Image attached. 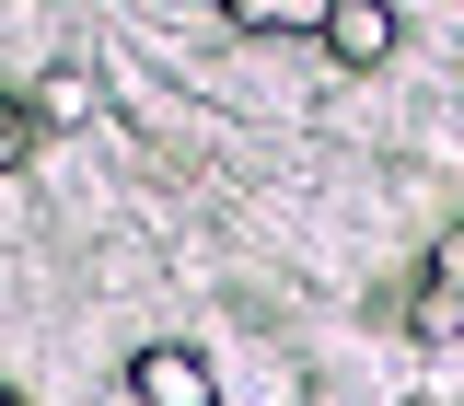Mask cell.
<instances>
[{"label": "cell", "instance_id": "cell-1", "mask_svg": "<svg viewBox=\"0 0 464 406\" xmlns=\"http://www.w3.org/2000/svg\"><path fill=\"white\" fill-rule=\"evenodd\" d=\"M128 395L140 406H221V383H209V360H198V348H140V360H128Z\"/></svg>", "mask_w": 464, "mask_h": 406}, {"label": "cell", "instance_id": "cell-2", "mask_svg": "<svg viewBox=\"0 0 464 406\" xmlns=\"http://www.w3.org/2000/svg\"><path fill=\"white\" fill-rule=\"evenodd\" d=\"M395 0H337V12H325V58H337V70H383V58H395Z\"/></svg>", "mask_w": 464, "mask_h": 406}, {"label": "cell", "instance_id": "cell-3", "mask_svg": "<svg viewBox=\"0 0 464 406\" xmlns=\"http://www.w3.org/2000/svg\"><path fill=\"white\" fill-rule=\"evenodd\" d=\"M232 35H325V12L337 0H221Z\"/></svg>", "mask_w": 464, "mask_h": 406}, {"label": "cell", "instance_id": "cell-4", "mask_svg": "<svg viewBox=\"0 0 464 406\" xmlns=\"http://www.w3.org/2000/svg\"><path fill=\"white\" fill-rule=\"evenodd\" d=\"M24 105H35V128H82V116H93V70H47Z\"/></svg>", "mask_w": 464, "mask_h": 406}, {"label": "cell", "instance_id": "cell-5", "mask_svg": "<svg viewBox=\"0 0 464 406\" xmlns=\"http://www.w3.org/2000/svg\"><path fill=\"white\" fill-rule=\"evenodd\" d=\"M24 163H35V105L0 93V174H24Z\"/></svg>", "mask_w": 464, "mask_h": 406}, {"label": "cell", "instance_id": "cell-6", "mask_svg": "<svg viewBox=\"0 0 464 406\" xmlns=\"http://www.w3.org/2000/svg\"><path fill=\"white\" fill-rule=\"evenodd\" d=\"M430 290H453V302H464V221L430 244Z\"/></svg>", "mask_w": 464, "mask_h": 406}, {"label": "cell", "instance_id": "cell-7", "mask_svg": "<svg viewBox=\"0 0 464 406\" xmlns=\"http://www.w3.org/2000/svg\"><path fill=\"white\" fill-rule=\"evenodd\" d=\"M0 406H24V395H12V383H0Z\"/></svg>", "mask_w": 464, "mask_h": 406}]
</instances>
